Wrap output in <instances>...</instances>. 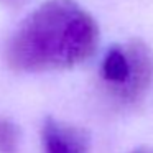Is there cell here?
<instances>
[{
  "mask_svg": "<svg viewBox=\"0 0 153 153\" xmlns=\"http://www.w3.org/2000/svg\"><path fill=\"white\" fill-rule=\"evenodd\" d=\"M99 27L76 0H48L33 10L8 40L7 63L18 73L71 69L94 54Z\"/></svg>",
  "mask_w": 153,
  "mask_h": 153,
  "instance_id": "6da1fadb",
  "label": "cell"
},
{
  "mask_svg": "<svg viewBox=\"0 0 153 153\" xmlns=\"http://www.w3.org/2000/svg\"><path fill=\"white\" fill-rule=\"evenodd\" d=\"M153 76V54L142 40L112 45L99 68L102 89L122 107L135 105L148 91Z\"/></svg>",
  "mask_w": 153,
  "mask_h": 153,
  "instance_id": "7a4b0ae2",
  "label": "cell"
},
{
  "mask_svg": "<svg viewBox=\"0 0 153 153\" xmlns=\"http://www.w3.org/2000/svg\"><path fill=\"white\" fill-rule=\"evenodd\" d=\"M132 153H153V146H142V148H137Z\"/></svg>",
  "mask_w": 153,
  "mask_h": 153,
  "instance_id": "5b68a950",
  "label": "cell"
},
{
  "mask_svg": "<svg viewBox=\"0 0 153 153\" xmlns=\"http://www.w3.org/2000/svg\"><path fill=\"white\" fill-rule=\"evenodd\" d=\"M20 145L18 127L8 119H0V153H17Z\"/></svg>",
  "mask_w": 153,
  "mask_h": 153,
  "instance_id": "277c9868",
  "label": "cell"
},
{
  "mask_svg": "<svg viewBox=\"0 0 153 153\" xmlns=\"http://www.w3.org/2000/svg\"><path fill=\"white\" fill-rule=\"evenodd\" d=\"M45 153H91L87 133L76 125L48 117L41 127Z\"/></svg>",
  "mask_w": 153,
  "mask_h": 153,
  "instance_id": "3957f363",
  "label": "cell"
}]
</instances>
